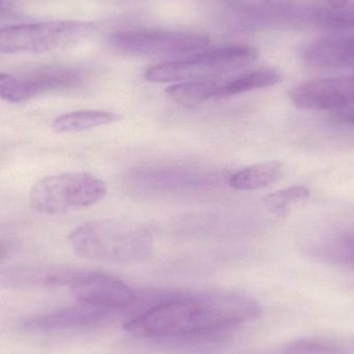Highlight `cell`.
I'll list each match as a JSON object with an SVG mask.
<instances>
[{
  "label": "cell",
  "instance_id": "cell-1",
  "mask_svg": "<svg viewBox=\"0 0 354 354\" xmlns=\"http://www.w3.org/2000/svg\"><path fill=\"white\" fill-rule=\"evenodd\" d=\"M253 297L232 291L180 292L160 299L124 328L159 340L220 338L261 315Z\"/></svg>",
  "mask_w": 354,
  "mask_h": 354
},
{
  "label": "cell",
  "instance_id": "cell-2",
  "mask_svg": "<svg viewBox=\"0 0 354 354\" xmlns=\"http://www.w3.org/2000/svg\"><path fill=\"white\" fill-rule=\"evenodd\" d=\"M68 241L81 257L112 264L143 261L153 253L155 243L147 226L121 218L85 223L71 231Z\"/></svg>",
  "mask_w": 354,
  "mask_h": 354
},
{
  "label": "cell",
  "instance_id": "cell-3",
  "mask_svg": "<svg viewBox=\"0 0 354 354\" xmlns=\"http://www.w3.org/2000/svg\"><path fill=\"white\" fill-rule=\"evenodd\" d=\"M251 46H228L200 51L184 59L163 62L148 68L145 80L153 83L186 82L215 78L257 59Z\"/></svg>",
  "mask_w": 354,
  "mask_h": 354
},
{
  "label": "cell",
  "instance_id": "cell-4",
  "mask_svg": "<svg viewBox=\"0 0 354 354\" xmlns=\"http://www.w3.org/2000/svg\"><path fill=\"white\" fill-rule=\"evenodd\" d=\"M107 185L85 172L54 174L39 179L31 187L29 200L37 212L58 214L89 207L105 197Z\"/></svg>",
  "mask_w": 354,
  "mask_h": 354
},
{
  "label": "cell",
  "instance_id": "cell-5",
  "mask_svg": "<svg viewBox=\"0 0 354 354\" xmlns=\"http://www.w3.org/2000/svg\"><path fill=\"white\" fill-rule=\"evenodd\" d=\"M97 28L82 21H51L8 26L0 31L2 54H35L68 49L89 39Z\"/></svg>",
  "mask_w": 354,
  "mask_h": 354
},
{
  "label": "cell",
  "instance_id": "cell-6",
  "mask_svg": "<svg viewBox=\"0 0 354 354\" xmlns=\"http://www.w3.org/2000/svg\"><path fill=\"white\" fill-rule=\"evenodd\" d=\"M110 46L121 53L134 56L181 55L203 51L209 39L183 31L133 30L114 33Z\"/></svg>",
  "mask_w": 354,
  "mask_h": 354
},
{
  "label": "cell",
  "instance_id": "cell-7",
  "mask_svg": "<svg viewBox=\"0 0 354 354\" xmlns=\"http://www.w3.org/2000/svg\"><path fill=\"white\" fill-rule=\"evenodd\" d=\"M85 80L77 68H50L25 75L0 74V97L8 103H24L43 93L74 88Z\"/></svg>",
  "mask_w": 354,
  "mask_h": 354
},
{
  "label": "cell",
  "instance_id": "cell-8",
  "mask_svg": "<svg viewBox=\"0 0 354 354\" xmlns=\"http://www.w3.org/2000/svg\"><path fill=\"white\" fill-rule=\"evenodd\" d=\"M80 304L120 312L135 303L136 295L128 284L116 277L91 270H80L70 285Z\"/></svg>",
  "mask_w": 354,
  "mask_h": 354
},
{
  "label": "cell",
  "instance_id": "cell-9",
  "mask_svg": "<svg viewBox=\"0 0 354 354\" xmlns=\"http://www.w3.org/2000/svg\"><path fill=\"white\" fill-rule=\"evenodd\" d=\"M289 97L303 110L339 111L354 107V75L301 83L290 91Z\"/></svg>",
  "mask_w": 354,
  "mask_h": 354
},
{
  "label": "cell",
  "instance_id": "cell-10",
  "mask_svg": "<svg viewBox=\"0 0 354 354\" xmlns=\"http://www.w3.org/2000/svg\"><path fill=\"white\" fill-rule=\"evenodd\" d=\"M116 313L118 312L79 303L74 307L64 308L25 320L21 328L29 332H62L93 328L109 322Z\"/></svg>",
  "mask_w": 354,
  "mask_h": 354
},
{
  "label": "cell",
  "instance_id": "cell-11",
  "mask_svg": "<svg viewBox=\"0 0 354 354\" xmlns=\"http://www.w3.org/2000/svg\"><path fill=\"white\" fill-rule=\"evenodd\" d=\"M306 64L320 68H354V35L322 37L301 50Z\"/></svg>",
  "mask_w": 354,
  "mask_h": 354
},
{
  "label": "cell",
  "instance_id": "cell-12",
  "mask_svg": "<svg viewBox=\"0 0 354 354\" xmlns=\"http://www.w3.org/2000/svg\"><path fill=\"white\" fill-rule=\"evenodd\" d=\"M81 270L50 266H23L2 272V283L14 287L69 286Z\"/></svg>",
  "mask_w": 354,
  "mask_h": 354
},
{
  "label": "cell",
  "instance_id": "cell-13",
  "mask_svg": "<svg viewBox=\"0 0 354 354\" xmlns=\"http://www.w3.org/2000/svg\"><path fill=\"white\" fill-rule=\"evenodd\" d=\"M224 81L220 77H215V78L179 82L168 87L166 93L172 102L179 105L184 107H195L210 100L220 97Z\"/></svg>",
  "mask_w": 354,
  "mask_h": 354
},
{
  "label": "cell",
  "instance_id": "cell-14",
  "mask_svg": "<svg viewBox=\"0 0 354 354\" xmlns=\"http://www.w3.org/2000/svg\"><path fill=\"white\" fill-rule=\"evenodd\" d=\"M310 251L314 257L330 263H354V225L322 237Z\"/></svg>",
  "mask_w": 354,
  "mask_h": 354
},
{
  "label": "cell",
  "instance_id": "cell-15",
  "mask_svg": "<svg viewBox=\"0 0 354 354\" xmlns=\"http://www.w3.org/2000/svg\"><path fill=\"white\" fill-rule=\"evenodd\" d=\"M121 120L118 113L105 110H77L57 116L52 122L60 133H77L114 124Z\"/></svg>",
  "mask_w": 354,
  "mask_h": 354
},
{
  "label": "cell",
  "instance_id": "cell-16",
  "mask_svg": "<svg viewBox=\"0 0 354 354\" xmlns=\"http://www.w3.org/2000/svg\"><path fill=\"white\" fill-rule=\"evenodd\" d=\"M282 176V165L268 161L243 168L229 178V185L236 191H254L268 187Z\"/></svg>",
  "mask_w": 354,
  "mask_h": 354
},
{
  "label": "cell",
  "instance_id": "cell-17",
  "mask_svg": "<svg viewBox=\"0 0 354 354\" xmlns=\"http://www.w3.org/2000/svg\"><path fill=\"white\" fill-rule=\"evenodd\" d=\"M137 179L141 180V185L154 189H168V187H195L205 185L206 179L211 177L195 176L185 169L177 168H153L145 169L136 174Z\"/></svg>",
  "mask_w": 354,
  "mask_h": 354
},
{
  "label": "cell",
  "instance_id": "cell-18",
  "mask_svg": "<svg viewBox=\"0 0 354 354\" xmlns=\"http://www.w3.org/2000/svg\"><path fill=\"white\" fill-rule=\"evenodd\" d=\"M281 80L280 73L272 68H262L247 73L224 81L220 97L241 95L257 89L267 88L278 84Z\"/></svg>",
  "mask_w": 354,
  "mask_h": 354
},
{
  "label": "cell",
  "instance_id": "cell-19",
  "mask_svg": "<svg viewBox=\"0 0 354 354\" xmlns=\"http://www.w3.org/2000/svg\"><path fill=\"white\" fill-rule=\"evenodd\" d=\"M284 354H354V340L309 337L286 345Z\"/></svg>",
  "mask_w": 354,
  "mask_h": 354
},
{
  "label": "cell",
  "instance_id": "cell-20",
  "mask_svg": "<svg viewBox=\"0 0 354 354\" xmlns=\"http://www.w3.org/2000/svg\"><path fill=\"white\" fill-rule=\"evenodd\" d=\"M318 25L332 30L354 29V0L342 6H326L315 15Z\"/></svg>",
  "mask_w": 354,
  "mask_h": 354
},
{
  "label": "cell",
  "instance_id": "cell-21",
  "mask_svg": "<svg viewBox=\"0 0 354 354\" xmlns=\"http://www.w3.org/2000/svg\"><path fill=\"white\" fill-rule=\"evenodd\" d=\"M311 196L309 187L306 185H291L286 189L274 192L263 199L267 209L278 216H286L289 208L297 202L306 201Z\"/></svg>",
  "mask_w": 354,
  "mask_h": 354
},
{
  "label": "cell",
  "instance_id": "cell-22",
  "mask_svg": "<svg viewBox=\"0 0 354 354\" xmlns=\"http://www.w3.org/2000/svg\"><path fill=\"white\" fill-rule=\"evenodd\" d=\"M334 120L338 122L339 124L354 127V107L339 110L338 112L336 111V114L334 115Z\"/></svg>",
  "mask_w": 354,
  "mask_h": 354
},
{
  "label": "cell",
  "instance_id": "cell-23",
  "mask_svg": "<svg viewBox=\"0 0 354 354\" xmlns=\"http://www.w3.org/2000/svg\"><path fill=\"white\" fill-rule=\"evenodd\" d=\"M328 6H342V4L348 3L351 0H326Z\"/></svg>",
  "mask_w": 354,
  "mask_h": 354
}]
</instances>
